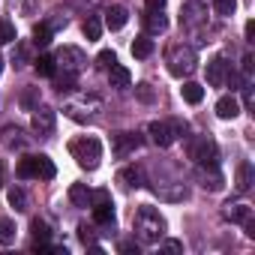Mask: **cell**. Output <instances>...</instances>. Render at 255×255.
<instances>
[{
	"label": "cell",
	"instance_id": "1",
	"mask_svg": "<svg viewBox=\"0 0 255 255\" xmlns=\"http://www.w3.org/2000/svg\"><path fill=\"white\" fill-rule=\"evenodd\" d=\"M162 234H165V219L159 216V210H153L147 204L138 207V213H135V237L144 246H150V243H159Z\"/></svg>",
	"mask_w": 255,
	"mask_h": 255
},
{
	"label": "cell",
	"instance_id": "2",
	"mask_svg": "<svg viewBox=\"0 0 255 255\" xmlns=\"http://www.w3.org/2000/svg\"><path fill=\"white\" fill-rule=\"evenodd\" d=\"M69 153H72V159H75L81 168L93 171V168L99 165V159H102V144H99V138H93V135H81V138H75V141L69 144Z\"/></svg>",
	"mask_w": 255,
	"mask_h": 255
},
{
	"label": "cell",
	"instance_id": "3",
	"mask_svg": "<svg viewBox=\"0 0 255 255\" xmlns=\"http://www.w3.org/2000/svg\"><path fill=\"white\" fill-rule=\"evenodd\" d=\"M195 63H198V57H195V48H189V45H174L168 51V72L177 75V78L192 75Z\"/></svg>",
	"mask_w": 255,
	"mask_h": 255
},
{
	"label": "cell",
	"instance_id": "4",
	"mask_svg": "<svg viewBox=\"0 0 255 255\" xmlns=\"http://www.w3.org/2000/svg\"><path fill=\"white\" fill-rule=\"evenodd\" d=\"M189 156H192L201 168H216V165H219V150H216V144H213L210 138H198V141H192Z\"/></svg>",
	"mask_w": 255,
	"mask_h": 255
},
{
	"label": "cell",
	"instance_id": "5",
	"mask_svg": "<svg viewBox=\"0 0 255 255\" xmlns=\"http://www.w3.org/2000/svg\"><path fill=\"white\" fill-rule=\"evenodd\" d=\"M54 111L48 108V105H36L33 108V120H30V126H33V132L39 135V138H48L51 132H54Z\"/></svg>",
	"mask_w": 255,
	"mask_h": 255
},
{
	"label": "cell",
	"instance_id": "6",
	"mask_svg": "<svg viewBox=\"0 0 255 255\" xmlns=\"http://www.w3.org/2000/svg\"><path fill=\"white\" fill-rule=\"evenodd\" d=\"M54 63H60V66H63V72H72V75H75V72L87 63V57H84V51H81V48L66 45V48H60V51H57Z\"/></svg>",
	"mask_w": 255,
	"mask_h": 255
},
{
	"label": "cell",
	"instance_id": "7",
	"mask_svg": "<svg viewBox=\"0 0 255 255\" xmlns=\"http://www.w3.org/2000/svg\"><path fill=\"white\" fill-rule=\"evenodd\" d=\"M147 132H150V141L156 144V147H171L174 144V126L171 123H162V120H153L150 126H147Z\"/></svg>",
	"mask_w": 255,
	"mask_h": 255
},
{
	"label": "cell",
	"instance_id": "8",
	"mask_svg": "<svg viewBox=\"0 0 255 255\" xmlns=\"http://www.w3.org/2000/svg\"><path fill=\"white\" fill-rule=\"evenodd\" d=\"M228 69H231V63H228L225 57H213V60L207 63V84H213V87H222V84H225V75H228Z\"/></svg>",
	"mask_w": 255,
	"mask_h": 255
},
{
	"label": "cell",
	"instance_id": "9",
	"mask_svg": "<svg viewBox=\"0 0 255 255\" xmlns=\"http://www.w3.org/2000/svg\"><path fill=\"white\" fill-rule=\"evenodd\" d=\"M141 147V138L135 135V132H120L117 138H114V153L117 156H129L132 150H138Z\"/></svg>",
	"mask_w": 255,
	"mask_h": 255
},
{
	"label": "cell",
	"instance_id": "10",
	"mask_svg": "<svg viewBox=\"0 0 255 255\" xmlns=\"http://www.w3.org/2000/svg\"><path fill=\"white\" fill-rule=\"evenodd\" d=\"M216 114H219L222 120H234V117L240 114V102L234 99V93H231V96H219V102H216Z\"/></svg>",
	"mask_w": 255,
	"mask_h": 255
},
{
	"label": "cell",
	"instance_id": "11",
	"mask_svg": "<svg viewBox=\"0 0 255 255\" xmlns=\"http://www.w3.org/2000/svg\"><path fill=\"white\" fill-rule=\"evenodd\" d=\"M108 81H111V87H117V90H123V87H129V81H132V75H129V69H126V66H120V63H114V66H108Z\"/></svg>",
	"mask_w": 255,
	"mask_h": 255
},
{
	"label": "cell",
	"instance_id": "12",
	"mask_svg": "<svg viewBox=\"0 0 255 255\" xmlns=\"http://www.w3.org/2000/svg\"><path fill=\"white\" fill-rule=\"evenodd\" d=\"M57 174V168H54V162L48 159V156H33V177H42V180H51Z\"/></svg>",
	"mask_w": 255,
	"mask_h": 255
},
{
	"label": "cell",
	"instance_id": "13",
	"mask_svg": "<svg viewBox=\"0 0 255 255\" xmlns=\"http://www.w3.org/2000/svg\"><path fill=\"white\" fill-rule=\"evenodd\" d=\"M225 219L228 222H249L252 219V207L249 204H225Z\"/></svg>",
	"mask_w": 255,
	"mask_h": 255
},
{
	"label": "cell",
	"instance_id": "14",
	"mask_svg": "<svg viewBox=\"0 0 255 255\" xmlns=\"http://www.w3.org/2000/svg\"><path fill=\"white\" fill-rule=\"evenodd\" d=\"M126 21H129V12H126L123 6H111V9L105 12V27H108V30H120Z\"/></svg>",
	"mask_w": 255,
	"mask_h": 255
},
{
	"label": "cell",
	"instance_id": "15",
	"mask_svg": "<svg viewBox=\"0 0 255 255\" xmlns=\"http://www.w3.org/2000/svg\"><path fill=\"white\" fill-rule=\"evenodd\" d=\"M252 162H240L237 165V180H234V186H237V192H249V186H252Z\"/></svg>",
	"mask_w": 255,
	"mask_h": 255
},
{
	"label": "cell",
	"instance_id": "16",
	"mask_svg": "<svg viewBox=\"0 0 255 255\" xmlns=\"http://www.w3.org/2000/svg\"><path fill=\"white\" fill-rule=\"evenodd\" d=\"M30 231H33V249L45 246L48 237H51V228H48V222H42V219H33V222H30Z\"/></svg>",
	"mask_w": 255,
	"mask_h": 255
},
{
	"label": "cell",
	"instance_id": "17",
	"mask_svg": "<svg viewBox=\"0 0 255 255\" xmlns=\"http://www.w3.org/2000/svg\"><path fill=\"white\" fill-rule=\"evenodd\" d=\"M93 219H96L99 225H114V204H111V201L93 204Z\"/></svg>",
	"mask_w": 255,
	"mask_h": 255
},
{
	"label": "cell",
	"instance_id": "18",
	"mask_svg": "<svg viewBox=\"0 0 255 255\" xmlns=\"http://www.w3.org/2000/svg\"><path fill=\"white\" fill-rule=\"evenodd\" d=\"M180 93H183V99H186L189 105H198V102L204 99V87L195 84V81H186V84L180 87Z\"/></svg>",
	"mask_w": 255,
	"mask_h": 255
},
{
	"label": "cell",
	"instance_id": "19",
	"mask_svg": "<svg viewBox=\"0 0 255 255\" xmlns=\"http://www.w3.org/2000/svg\"><path fill=\"white\" fill-rule=\"evenodd\" d=\"M201 12H204V9H201L198 3H189V6H183V15H180V21H183L186 27H195V24H201V18H204Z\"/></svg>",
	"mask_w": 255,
	"mask_h": 255
},
{
	"label": "cell",
	"instance_id": "20",
	"mask_svg": "<svg viewBox=\"0 0 255 255\" xmlns=\"http://www.w3.org/2000/svg\"><path fill=\"white\" fill-rule=\"evenodd\" d=\"M69 198H72L75 207H90V189H87L84 183H75V186L69 189Z\"/></svg>",
	"mask_w": 255,
	"mask_h": 255
},
{
	"label": "cell",
	"instance_id": "21",
	"mask_svg": "<svg viewBox=\"0 0 255 255\" xmlns=\"http://www.w3.org/2000/svg\"><path fill=\"white\" fill-rule=\"evenodd\" d=\"M0 243H3V246L15 243V222L6 219V216H0Z\"/></svg>",
	"mask_w": 255,
	"mask_h": 255
},
{
	"label": "cell",
	"instance_id": "22",
	"mask_svg": "<svg viewBox=\"0 0 255 255\" xmlns=\"http://www.w3.org/2000/svg\"><path fill=\"white\" fill-rule=\"evenodd\" d=\"M132 54L135 57H150L153 54V39H147V36H135V42H132Z\"/></svg>",
	"mask_w": 255,
	"mask_h": 255
},
{
	"label": "cell",
	"instance_id": "23",
	"mask_svg": "<svg viewBox=\"0 0 255 255\" xmlns=\"http://www.w3.org/2000/svg\"><path fill=\"white\" fill-rule=\"evenodd\" d=\"M36 72H39L42 78H54V72H57V63H54V57H51V54H42V57L36 60Z\"/></svg>",
	"mask_w": 255,
	"mask_h": 255
},
{
	"label": "cell",
	"instance_id": "24",
	"mask_svg": "<svg viewBox=\"0 0 255 255\" xmlns=\"http://www.w3.org/2000/svg\"><path fill=\"white\" fill-rule=\"evenodd\" d=\"M6 198H9V204H12L15 210H27V192H24L21 186H9Z\"/></svg>",
	"mask_w": 255,
	"mask_h": 255
},
{
	"label": "cell",
	"instance_id": "25",
	"mask_svg": "<svg viewBox=\"0 0 255 255\" xmlns=\"http://www.w3.org/2000/svg\"><path fill=\"white\" fill-rule=\"evenodd\" d=\"M147 30H150V33H165V30H168V18H165L162 12H150V15H147Z\"/></svg>",
	"mask_w": 255,
	"mask_h": 255
},
{
	"label": "cell",
	"instance_id": "26",
	"mask_svg": "<svg viewBox=\"0 0 255 255\" xmlns=\"http://www.w3.org/2000/svg\"><path fill=\"white\" fill-rule=\"evenodd\" d=\"M81 30H84V36H87V42H93V39H99V36H102V21H99L96 15H90V18L84 21V27H81Z\"/></svg>",
	"mask_w": 255,
	"mask_h": 255
},
{
	"label": "cell",
	"instance_id": "27",
	"mask_svg": "<svg viewBox=\"0 0 255 255\" xmlns=\"http://www.w3.org/2000/svg\"><path fill=\"white\" fill-rule=\"evenodd\" d=\"M15 174H18V180H30V177H33V156H24V159H18V165H15Z\"/></svg>",
	"mask_w": 255,
	"mask_h": 255
},
{
	"label": "cell",
	"instance_id": "28",
	"mask_svg": "<svg viewBox=\"0 0 255 255\" xmlns=\"http://www.w3.org/2000/svg\"><path fill=\"white\" fill-rule=\"evenodd\" d=\"M210 174H201L204 177V189H210V192H216V189H222V174L216 171V168H207Z\"/></svg>",
	"mask_w": 255,
	"mask_h": 255
},
{
	"label": "cell",
	"instance_id": "29",
	"mask_svg": "<svg viewBox=\"0 0 255 255\" xmlns=\"http://www.w3.org/2000/svg\"><path fill=\"white\" fill-rule=\"evenodd\" d=\"M15 39H18L15 36V24H9L6 18H0V42L6 45V42H15Z\"/></svg>",
	"mask_w": 255,
	"mask_h": 255
},
{
	"label": "cell",
	"instance_id": "30",
	"mask_svg": "<svg viewBox=\"0 0 255 255\" xmlns=\"http://www.w3.org/2000/svg\"><path fill=\"white\" fill-rule=\"evenodd\" d=\"M213 9H216L222 18H228V15H234V9H237V0H213Z\"/></svg>",
	"mask_w": 255,
	"mask_h": 255
},
{
	"label": "cell",
	"instance_id": "31",
	"mask_svg": "<svg viewBox=\"0 0 255 255\" xmlns=\"http://www.w3.org/2000/svg\"><path fill=\"white\" fill-rule=\"evenodd\" d=\"M33 42L36 45H48L51 42V27L48 24H36L33 27Z\"/></svg>",
	"mask_w": 255,
	"mask_h": 255
},
{
	"label": "cell",
	"instance_id": "32",
	"mask_svg": "<svg viewBox=\"0 0 255 255\" xmlns=\"http://www.w3.org/2000/svg\"><path fill=\"white\" fill-rule=\"evenodd\" d=\"M120 180H126V186H141V171L138 168H123Z\"/></svg>",
	"mask_w": 255,
	"mask_h": 255
},
{
	"label": "cell",
	"instance_id": "33",
	"mask_svg": "<svg viewBox=\"0 0 255 255\" xmlns=\"http://www.w3.org/2000/svg\"><path fill=\"white\" fill-rule=\"evenodd\" d=\"M114 63H117L114 51H99V57H96V66H99V69H108V66H114Z\"/></svg>",
	"mask_w": 255,
	"mask_h": 255
},
{
	"label": "cell",
	"instance_id": "34",
	"mask_svg": "<svg viewBox=\"0 0 255 255\" xmlns=\"http://www.w3.org/2000/svg\"><path fill=\"white\" fill-rule=\"evenodd\" d=\"M135 90H138V99H141V102H153V90H150V84H138Z\"/></svg>",
	"mask_w": 255,
	"mask_h": 255
},
{
	"label": "cell",
	"instance_id": "35",
	"mask_svg": "<svg viewBox=\"0 0 255 255\" xmlns=\"http://www.w3.org/2000/svg\"><path fill=\"white\" fill-rule=\"evenodd\" d=\"M78 237H81V243H93V228H87L84 222L78 225Z\"/></svg>",
	"mask_w": 255,
	"mask_h": 255
},
{
	"label": "cell",
	"instance_id": "36",
	"mask_svg": "<svg viewBox=\"0 0 255 255\" xmlns=\"http://www.w3.org/2000/svg\"><path fill=\"white\" fill-rule=\"evenodd\" d=\"M147 3V12H162L165 9V0H144Z\"/></svg>",
	"mask_w": 255,
	"mask_h": 255
},
{
	"label": "cell",
	"instance_id": "37",
	"mask_svg": "<svg viewBox=\"0 0 255 255\" xmlns=\"http://www.w3.org/2000/svg\"><path fill=\"white\" fill-rule=\"evenodd\" d=\"M162 249H168V252H180V249H183V243H177V240H168V243H162Z\"/></svg>",
	"mask_w": 255,
	"mask_h": 255
},
{
	"label": "cell",
	"instance_id": "38",
	"mask_svg": "<svg viewBox=\"0 0 255 255\" xmlns=\"http://www.w3.org/2000/svg\"><path fill=\"white\" fill-rule=\"evenodd\" d=\"M246 42H255V24L246 21Z\"/></svg>",
	"mask_w": 255,
	"mask_h": 255
},
{
	"label": "cell",
	"instance_id": "39",
	"mask_svg": "<svg viewBox=\"0 0 255 255\" xmlns=\"http://www.w3.org/2000/svg\"><path fill=\"white\" fill-rule=\"evenodd\" d=\"M120 252H126V255L135 252V255H138V243H123V246H120Z\"/></svg>",
	"mask_w": 255,
	"mask_h": 255
},
{
	"label": "cell",
	"instance_id": "40",
	"mask_svg": "<svg viewBox=\"0 0 255 255\" xmlns=\"http://www.w3.org/2000/svg\"><path fill=\"white\" fill-rule=\"evenodd\" d=\"M243 72H246V75H252V54H246V57H243Z\"/></svg>",
	"mask_w": 255,
	"mask_h": 255
},
{
	"label": "cell",
	"instance_id": "41",
	"mask_svg": "<svg viewBox=\"0 0 255 255\" xmlns=\"http://www.w3.org/2000/svg\"><path fill=\"white\" fill-rule=\"evenodd\" d=\"M3 183H6V165L0 162V189H3Z\"/></svg>",
	"mask_w": 255,
	"mask_h": 255
},
{
	"label": "cell",
	"instance_id": "42",
	"mask_svg": "<svg viewBox=\"0 0 255 255\" xmlns=\"http://www.w3.org/2000/svg\"><path fill=\"white\" fill-rule=\"evenodd\" d=\"M0 72H3V57H0Z\"/></svg>",
	"mask_w": 255,
	"mask_h": 255
}]
</instances>
